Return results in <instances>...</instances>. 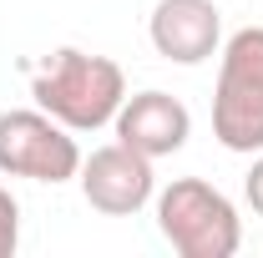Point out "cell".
Returning <instances> with one entry per match:
<instances>
[{
	"label": "cell",
	"mask_w": 263,
	"mask_h": 258,
	"mask_svg": "<svg viewBox=\"0 0 263 258\" xmlns=\"http://www.w3.org/2000/svg\"><path fill=\"white\" fill-rule=\"evenodd\" d=\"M81 167L76 137L51 112H5L0 117V172L31 182H66Z\"/></svg>",
	"instance_id": "277c9868"
},
{
	"label": "cell",
	"mask_w": 263,
	"mask_h": 258,
	"mask_svg": "<svg viewBox=\"0 0 263 258\" xmlns=\"http://www.w3.org/2000/svg\"><path fill=\"white\" fill-rule=\"evenodd\" d=\"M243 193H248V202H253V213L263 218V157L253 162V172L243 177Z\"/></svg>",
	"instance_id": "9c48e42d"
},
{
	"label": "cell",
	"mask_w": 263,
	"mask_h": 258,
	"mask_svg": "<svg viewBox=\"0 0 263 258\" xmlns=\"http://www.w3.org/2000/svg\"><path fill=\"white\" fill-rule=\"evenodd\" d=\"M15 243H21V208L0 188V258H15Z\"/></svg>",
	"instance_id": "ba28073f"
},
{
	"label": "cell",
	"mask_w": 263,
	"mask_h": 258,
	"mask_svg": "<svg viewBox=\"0 0 263 258\" xmlns=\"http://www.w3.org/2000/svg\"><path fill=\"white\" fill-rule=\"evenodd\" d=\"M157 228L182 258H233L238 253V213L202 177L172 182L157 202Z\"/></svg>",
	"instance_id": "3957f363"
},
{
	"label": "cell",
	"mask_w": 263,
	"mask_h": 258,
	"mask_svg": "<svg viewBox=\"0 0 263 258\" xmlns=\"http://www.w3.org/2000/svg\"><path fill=\"white\" fill-rule=\"evenodd\" d=\"M213 137L228 152H263V26H243L223 46Z\"/></svg>",
	"instance_id": "7a4b0ae2"
},
{
	"label": "cell",
	"mask_w": 263,
	"mask_h": 258,
	"mask_svg": "<svg viewBox=\"0 0 263 258\" xmlns=\"http://www.w3.org/2000/svg\"><path fill=\"white\" fill-rule=\"evenodd\" d=\"M31 91L41 101V112H51L61 127L91 132L117 117V106L127 101V81H122V66L111 56H86L76 46H61L35 71Z\"/></svg>",
	"instance_id": "6da1fadb"
},
{
	"label": "cell",
	"mask_w": 263,
	"mask_h": 258,
	"mask_svg": "<svg viewBox=\"0 0 263 258\" xmlns=\"http://www.w3.org/2000/svg\"><path fill=\"white\" fill-rule=\"evenodd\" d=\"M81 193H86V202L97 213L127 218V213H137L152 197V157H142L127 142L97 147L86 157V167H81Z\"/></svg>",
	"instance_id": "5b68a950"
},
{
	"label": "cell",
	"mask_w": 263,
	"mask_h": 258,
	"mask_svg": "<svg viewBox=\"0 0 263 258\" xmlns=\"http://www.w3.org/2000/svg\"><path fill=\"white\" fill-rule=\"evenodd\" d=\"M218 35H223V21L213 0H157L152 10V46L157 56L177 66L208 61L218 51Z\"/></svg>",
	"instance_id": "52a82bcc"
},
{
	"label": "cell",
	"mask_w": 263,
	"mask_h": 258,
	"mask_svg": "<svg viewBox=\"0 0 263 258\" xmlns=\"http://www.w3.org/2000/svg\"><path fill=\"white\" fill-rule=\"evenodd\" d=\"M193 132L187 106L167 91H137L117 106V142L137 147L142 157H172Z\"/></svg>",
	"instance_id": "8992f818"
}]
</instances>
